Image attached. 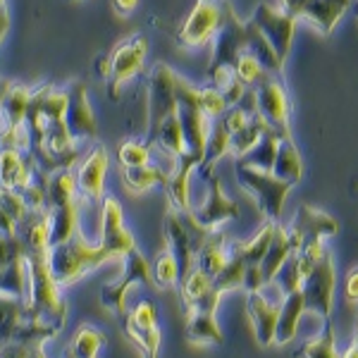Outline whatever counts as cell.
I'll use <instances>...</instances> for the list:
<instances>
[{"label":"cell","instance_id":"bcb514c9","mask_svg":"<svg viewBox=\"0 0 358 358\" xmlns=\"http://www.w3.org/2000/svg\"><path fill=\"white\" fill-rule=\"evenodd\" d=\"M199 103H201V110L208 120H215L227 110V103L220 91L215 86H206V89H199Z\"/></svg>","mask_w":358,"mask_h":358},{"label":"cell","instance_id":"44dd1931","mask_svg":"<svg viewBox=\"0 0 358 358\" xmlns=\"http://www.w3.org/2000/svg\"><path fill=\"white\" fill-rule=\"evenodd\" d=\"M24 253H38L50 248V213L48 210H29L24 220L17 222Z\"/></svg>","mask_w":358,"mask_h":358},{"label":"cell","instance_id":"f546056e","mask_svg":"<svg viewBox=\"0 0 358 358\" xmlns=\"http://www.w3.org/2000/svg\"><path fill=\"white\" fill-rule=\"evenodd\" d=\"M273 175L294 184L301 182L303 177V165L301 158H299V151L294 146L292 136L289 138H280V146H277V155H275V165H273Z\"/></svg>","mask_w":358,"mask_h":358},{"label":"cell","instance_id":"f5cc1de1","mask_svg":"<svg viewBox=\"0 0 358 358\" xmlns=\"http://www.w3.org/2000/svg\"><path fill=\"white\" fill-rule=\"evenodd\" d=\"M29 349H31V346L10 342V344L0 346V358H29Z\"/></svg>","mask_w":358,"mask_h":358},{"label":"cell","instance_id":"e575fe53","mask_svg":"<svg viewBox=\"0 0 358 358\" xmlns=\"http://www.w3.org/2000/svg\"><path fill=\"white\" fill-rule=\"evenodd\" d=\"M120 327H122V332L127 334V339L141 351L143 358H158V351H160V330L158 327L143 330V327H136L127 315L120 317Z\"/></svg>","mask_w":358,"mask_h":358},{"label":"cell","instance_id":"94428289","mask_svg":"<svg viewBox=\"0 0 358 358\" xmlns=\"http://www.w3.org/2000/svg\"><path fill=\"white\" fill-rule=\"evenodd\" d=\"M351 346H356V349H358V327H356V339H354V344H351Z\"/></svg>","mask_w":358,"mask_h":358},{"label":"cell","instance_id":"7c38bea8","mask_svg":"<svg viewBox=\"0 0 358 358\" xmlns=\"http://www.w3.org/2000/svg\"><path fill=\"white\" fill-rule=\"evenodd\" d=\"M246 50V22H241L234 15V8L227 10L220 29L213 36V60L208 67V74L217 69H234L239 55Z\"/></svg>","mask_w":358,"mask_h":358},{"label":"cell","instance_id":"ffe728a7","mask_svg":"<svg viewBox=\"0 0 358 358\" xmlns=\"http://www.w3.org/2000/svg\"><path fill=\"white\" fill-rule=\"evenodd\" d=\"M201 163L199 155L194 153H182L177 160L175 172H170L165 184L167 199H170V208L172 210H192V196H189V182H192V172L194 167Z\"/></svg>","mask_w":358,"mask_h":358},{"label":"cell","instance_id":"277c9868","mask_svg":"<svg viewBox=\"0 0 358 358\" xmlns=\"http://www.w3.org/2000/svg\"><path fill=\"white\" fill-rule=\"evenodd\" d=\"M148 41L136 34V36H127L113 48V53L103 57L101 65H98V74L108 82V96L120 98V89L134 79L143 67L146 60Z\"/></svg>","mask_w":358,"mask_h":358},{"label":"cell","instance_id":"7402d4cb","mask_svg":"<svg viewBox=\"0 0 358 358\" xmlns=\"http://www.w3.org/2000/svg\"><path fill=\"white\" fill-rule=\"evenodd\" d=\"M34 179V170L27 155L17 148H0V187L22 192Z\"/></svg>","mask_w":358,"mask_h":358},{"label":"cell","instance_id":"603a6c76","mask_svg":"<svg viewBox=\"0 0 358 358\" xmlns=\"http://www.w3.org/2000/svg\"><path fill=\"white\" fill-rule=\"evenodd\" d=\"M292 253L294 251H292V244H289V232L277 224L275 234H273V241H270L268 251H265V256L261 261V282H263V287L270 285V282L275 280L277 270L285 265V261L292 256Z\"/></svg>","mask_w":358,"mask_h":358},{"label":"cell","instance_id":"836d02e7","mask_svg":"<svg viewBox=\"0 0 358 358\" xmlns=\"http://www.w3.org/2000/svg\"><path fill=\"white\" fill-rule=\"evenodd\" d=\"M246 50L256 57L261 65L268 69V72H275V69H282V60L277 57L273 50V45L268 43V38L261 34V29L253 24L251 20L246 22Z\"/></svg>","mask_w":358,"mask_h":358},{"label":"cell","instance_id":"91938a15","mask_svg":"<svg viewBox=\"0 0 358 358\" xmlns=\"http://www.w3.org/2000/svg\"><path fill=\"white\" fill-rule=\"evenodd\" d=\"M13 86V82H8V79H0V103H3L5 94H8V89Z\"/></svg>","mask_w":358,"mask_h":358},{"label":"cell","instance_id":"52a82bcc","mask_svg":"<svg viewBox=\"0 0 358 358\" xmlns=\"http://www.w3.org/2000/svg\"><path fill=\"white\" fill-rule=\"evenodd\" d=\"M177 72L165 62H155L148 77V124H146V143L151 146L155 131L170 115L177 113Z\"/></svg>","mask_w":358,"mask_h":358},{"label":"cell","instance_id":"60d3db41","mask_svg":"<svg viewBox=\"0 0 358 358\" xmlns=\"http://www.w3.org/2000/svg\"><path fill=\"white\" fill-rule=\"evenodd\" d=\"M153 275V285L158 289H170V287L179 285V265L177 258L172 256L170 251H163L158 258H155V265L151 268Z\"/></svg>","mask_w":358,"mask_h":358},{"label":"cell","instance_id":"7dc6e473","mask_svg":"<svg viewBox=\"0 0 358 358\" xmlns=\"http://www.w3.org/2000/svg\"><path fill=\"white\" fill-rule=\"evenodd\" d=\"M27 258L24 246H22L20 236L17 234H3L0 232V270L8 268L10 263L17 261V258Z\"/></svg>","mask_w":358,"mask_h":358},{"label":"cell","instance_id":"6f0895ef","mask_svg":"<svg viewBox=\"0 0 358 358\" xmlns=\"http://www.w3.org/2000/svg\"><path fill=\"white\" fill-rule=\"evenodd\" d=\"M113 5H115V10H117L120 15H129V13H134L138 0H113Z\"/></svg>","mask_w":358,"mask_h":358},{"label":"cell","instance_id":"5bb4252c","mask_svg":"<svg viewBox=\"0 0 358 358\" xmlns=\"http://www.w3.org/2000/svg\"><path fill=\"white\" fill-rule=\"evenodd\" d=\"M103 217H101V241L98 246L113 258H124L127 253H131L136 246L134 236L124 229V215L122 206L115 196H103Z\"/></svg>","mask_w":358,"mask_h":358},{"label":"cell","instance_id":"9c48e42d","mask_svg":"<svg viewBox=\"0 0 358 358\" xmlns=\"http://www.w3.org/2000/svg\"><path fill=\"white\" fill-rule=\"evenodd\" d=\"M301 296H303V310L317 313L325 320L332 315V296H334V265L332 253L322 251L313 268L303 275L301 280Z\"/></svg>","mask_w":358,"mask_h":358},{"label":"cell","instance_id":"6da1fadb","mask_svg":"<svg viewBox=\"0 0 358 358\" xmlns=\"http://www.w3.org/2000/svg\"><path fill=\"white\" fill-rule=\"evenodd\" d=\"M27 275H29V294L27 303L36 313L38 320L57 332L65 327L67 303L60 296V287L48 270V251L27 253Z\"/></svg>","mask_w":358,"mask_h":358},{"label":"cell","instance_id":"9a60e30c","mask_svg":"<svg viewBox=\"0 0 358 358\" xmlns=\"http://www.w3.org/2000/svg\"><path fill=\"white\" fill-rule=\"evenodd\" d=\"M251 22L261 29V34L268 38V43L273 45L277 57H280L282 65H285V60L289 57V50H292L296 17H292L289 13H285V10H277L268 3H261L256 8V13H253Z\"/></svg>","mask_w":358,"mask_h":358},{"label":"cell","instance_id":"b9f144b4","mask_svg":"<svg viewBox=\"0 0 358 358\" xmlns=\"http://www.w3.org/2000/svg\"><path fill=\"white\" fill-rule=\"evenodd\" d=\"M117 160L122 163V167L146 165L151 160V146L146 141H138V138H127L117 148Z\"/></svg>","mask_w":358,"mask_h":358},{"label":"cell","instance_id":"3957f363","mask_svg":"<svg viewBox=\"0 0 358 358\" xmlns=\"http://www.w3.org/2000/svg\"><path fill=\"white\" fill-rule=\"evenodd\" d=\"M55 334V327L43 325L36 313L29 308L27 299L0 296V346L10 342L31 346L38 342H48Z\"/></svg>","mask_w":358,"mask_h":358},{"label":"cell","instance_id":"f1b7e54d","mask_svg":"<svg viewBox=\"0 0 358 358\" xmlns=\"http://www.w3.org/2000/svg\"><path fill=\"white\" fill-rule=\"evenodd\" d=\"M351 0H308L301 17H308L322 34H330Z\"/></svg>","mask_w":358,"mask_h":358},{"label":"cell","instance_id":"2e32d148","mask_svg":"<svg viewBox=\"0 0 358 358\" xmlns=\"http://www.w3.org/2000/svg\"><path fill=\"white\" fill-rule=\"evenodd\" d=\"M337 229L339 224L334 217L325 215V213L315 210L310 206H299L296 215L292 220V227L287 232H289L292 251H301L306 246L320 244L325 236H334Z\"/></svg>","mask_w":358,"mask_h":358},{"label":"cell","instance_id":"c3c4849f","mask_svg":"<svg viewBox=\"0 0 358 358\" xmlns=\"http://www.w3.org/2000/svg\"><path fill=\"white\" fill-rule=\"evenodd\" d=\"M124 315L129 317V320L134 322L136 327H143V330L158 327V310H155V306L148 303V301L138 303L134 310H127Z\"/></svg>","mask_w":358,"mask_h":358},{"label":"cell","instance_id":"8fae6325","mask_svg":"<svg viewBox=\"0 0 358 358\" xmlns=\"http://www.w3.org/2000/svg\"><path fill=\"white\" fill-rule=\"evenodd\" d=\"M194 175L206 187V201L196 208V210H192L194 220L199 222L201 227L210 229V232H217V227H220L222 222L236 220V217H239V206L222 194V184H220V179H217L215 172L213 170L210 172H199L194 167Z\"/></svg>","mask_w":358,"mask_h":358},{"label":"cell","instance_id":"30bf717a","mask_svg":"<svg viewBox=\"0 0 358 358\" xmlns=\"http://www.w3.org/2000/svg\"><path fill=\"white\" fill-rule=\"evenodd\" d=\"M122 277L110 282V285L103 287L101 292V303L106 306L110 313L117 315V320L127 313V294L134 285H153V275H151V265L143 258V253L134 248L131 253H127L122 258Z\"/></svg>","mask_w":358,"mask_h":358},{"label":"cell","instance_id":"cb8c5ba5","mask_svg":"<svg viewBox=\"0 0 358 358\" xmlns=\"http://www.w3.org/2000/svg\"><path fill=\"white\" fill-rule=\"evenodd\" d=\"M303 310V296L301 289L285 294V301H282V310H280V320H277V330H275V344H289L294 337H296V327Z\"/></svg>","mask_w":358,"mask_h":358},{"label":"cell","instance_id":"5b68a950","mask_svg":"<svg viewBox=\"0 0 358 358\" xmlns=\"http://www.w3.org/2000/svg\"><path fill=\"white\" fill-rule=\"evenodd\" d=\"M236 182H239V187L248 196H253V201H256L261 213L270 222L280 220L282 206H285V199L292 189L289 182L275 177L273 172H263L256 170V167H246L239 163H236Z\"/></svg>","mask_w":358,"mask_h":358},{"label":"cell","instance_id":"db71d44e","mask_svg":"<svg viewBox=\"0 0 358 358\" xmlns=\"http://www.w3.org/2000/svg\"><path fill=\"white\" fill-rule=\"evenodd\" d=\"M346 301L349 303H358V268L351 270L349 277H346Z\"/></svg>","mask_w":358,"mask_h":358},{"label":"cell","instance_id":"ac0fdd59","mask_svg":"<svg viewBox=\"0 0 358 358\" xmlns=\"http://www.w3.org/2000/svg\"><path fill=\"white\" fill-rule=\"evenodd\" d=\"M65 124L74 141L94 138L98 131V122L94 108L89 103V94L82 82H72L67 86V108H65Z\"/></svg>","mask_w":358,"mask_h":358},{"label":"cell","instance_id":"681fc988","mask_svg":"<svg viewBox=\"0 0 358 358\" xmlns=\"http://www.w3.org/2000/svg\"><path fill=\"white\" fill-rule=\"evenodd\" d=\"M45 184L48 182L34 177L31 182H29V187L20 192L22 196H24L29 210H45Z\"/></svg>","mask_w":358,"mask_h":358},{"label":"cell","instance_id":"ab89813d","mask_svg":"<svg viewBox=\"0 0 358 358\" xmlns=\"http://www.w3.org/2000/svg\"><path fill=\"white\" fill-rule=\"evenodd\" d=\"M234 77L239 79L246 89H253V86H258L261 82L268 79V69H265L256 57L248 53V50H244L234 65Z\"/></svg>","mask_w":358,"mask_h":358},{"label":"cell","instance_id":"e0dca14e","mask_svg":"<svg viewBox=\"0 0 358 358\" xmlns=\"http://www.w3.org/2000/svg\"><path fill=\"white\" fill-rule=\"evenodd\" d=\"M258 115L280 134V138H289V98L285 86L275 79H265L258 84Z\"/></svg>","mask_w":358,"mask_h":358},{"label":"cell","instance_id":"ba28073f","mask_svg":"<svg viewBox=\"0 0 358 358\" xmlns=\"http://www.w3.org/2000/svg\"><path fill=\"white\" fill-rule=\"evenodd\" d=\"M232 8L229 0H196L192 15L182 24L177 34V43L182 48H199L215 36L224 15Z\"/></svg>","mask_w":358,"mask_h":358},{"label":"cell","instance_id":"f35d334b","mask_svg":"<svg viewBox=\"0 0 358 358\" xmlns=\"http://www.w3.org/2000/svg\"><path fill=\"white\" fill-rule=\"evenodd\" d=\"M153 143L163 148V151L177 155V158L184 153V134H182V124H179V120H177V113L163 120V124L155 131Z\"/></svg>","mask_w":358,"mask_h":358},{"label":"cell","instance_id":"816d5d0a","mask_svg":"<svg viewBox=\"0 0 358 358\" xmlns=\"http://www.w3.org/2000/svg\"><path fill=\"white\" fill-rule=\"evenodd\" d=\"M236 108H241L246 115H256L258 113V94H256V89H246L244 94H241L239 98V103H236Z\"/></svg>","mask_w":358,"mask_h":358},{"label":"cell","instance_id":"74e56055","mask_svg":"<svg viewBox=\"0 0 358 358\" xmlns=\"http://www.w3.org/2000/svg\"><path fill=\"white\" fill-rule=\"evenodd\" d=\"M103 344H106V337L101 332L89 325H82L77 334H74L67 354L72 358H96L98 351L103 349Z\"/></svg>","mask_w":358,"mask_h":358},{"label":"cell","instance_id":"7a4b0ae2","mask_svg":"<svg viewBox=\"0 0 358 358\" xmlns=\"http://www.w3.org/2000/svg\"><path fill=\"white\" fill-rule=\"evenodd\" d=\"M113 261L98 244H89L82 229H77L67 241L48 248V270L57 282V287H69L82 280L86 273L96 270L98 265Z\"/></svg>","mask_w":358,"mask_h":358},{"label":"cell","instance_id":"be15d7a7","mask_svg":"<svg viewBox=\"0 0 358 358\" xmlns=\"http://www.w3.org/2000/svg\"><path fill=\"white\" fill-rule=\"evenodd\" d=\"M356 10H358V8H356Z\"/></svg>","mask_w":358,"mask_h":358},{"label":"cell","instance_id":"d4e9b609","mask_svg":"<svg viewBox=\"0 0 358 358\" xmlns=\"http://www.w3.org/2000/svg\"><path fill=\"white\" fill-rule=\"evenodd\" d=\"M227 153H229V131H227V127L222 124V120L215 117V120H210V129H208V136H206L203 158H201V163L196 165V170L210 172L217 160Z\"/></svg>","mask_w":358,"mask_h":358},{"label":"cell","instance_id":"d6986e66","mask_svg":"<svg viewBox=\"0 0 358 358\" xmlns=\"http://www.w3.org/2000/svg\"><path fill=\"white\" fill-rule=\"evenodd\" d=\"M282 301L277 303L268 301L263 296V289L258 292H248V317L253 322V330H256V339L261 346L275 344V330H277V320H280V310H282Z\"/></svg>","mask_w":358,"mask_h":358},{"label":"cell","instance_id":"484cf974","mask_svg":"<svg viewBox=\"0 0 358 358\" xmlns=\"http://www.w3.org/2000/svg\"><path fill=\"white\" fill-rule=\"evenodd\" d=\"M50 213V246L62 244L79 229V199L53 208Z\"/></svg>","mask_w":358,"mask_h":358},{"label":"cell","instance_id":"d590c367","mask_svg":"<svg viewBox=\"0 0 358 358\" xmlns=\"http://www.w3.org/2000/svg\"><path fill=\"white\" fill-rule=\"evenodd\" d=\"M244 275H246V268H244V261H241V256L234 251L232 241H229V261L224 263V268L213 277V289L217 294L224 292H232V289H239V287H244Z\"/></svg>","mask_w":358,"mask_h":358},{"label":"cell","instance_id":"11a10c76","mask_svg":"<svg viewBox=\"0 0 358 358\" xmlns=\"http://www.w3.org/2000/svg\"><path fill=\"white\" fill-rule=\"evenodd\" d=\"M282 5H285V13H289L299 20L303 15V8L308 5V0H282Z\"/></svg>","mask_w":358,"mask_h":358},{"label":"cell","instance_id":"6125c7cd","mask_svg":"<svg viewBox=\"0 0 358 358\" xmlns=\"http://www.w3.org/2000/svg\"><path fill=\"white\" fill-rule=\"evenodd\" d=\"M65 358H72V356H69V354H67V356H65Z\"/></svg>","mask_w":358,"mask_h":358},{"label":"cell","instance_id":"1f68e13d","mask_svg":"<svg viewBox=\"0 0 358 358\" xmlns=\"http://www.w3.org/2000/svg\"><path fill=\"white\" fill-rule=\"evenodd\" d=\"M167 172L163 170L160 165H155L148 160L146 165H138V167H124L122 172V179L127 184V189H129L131 194H143L148 192V189L153 187V184H167Z\"/></svg>","mask_w":358,"mask_h":358},{"label":"cell","instance_id":"f6af8a7d","mask_svg":"<svg viewBox=\"0 0 358 358\" xmlns=\"http://www.w3.org/2000/svg\"><path fill=\"white\" fill-rule=\"evenodd\" d=\"M0 210H3L8 217H13L15 222H20V220H24V217H27L29 206H27L24 196H22L20 192H13V189L0 187Z\"/></svg>","mask_w":358,"mask_h":358},{"label":"cell","instance_id":"ee69618b","mask_svg":"<svg viewBox=\"0 0 358 358\" xmlns=\"http://www.w3.org/2000/svg\"><path fill=\"white\" fill-rule=\"evenodd\" d=\"M273 282L282 294H292V292L301 289V273H299V263H296V256H294V253L287 258L285 265L277 270Z\"/></svg>","mask_w":358,"mask_h":358},{"label":"cell","instance_id":"4fadbf2b","mask_svg":"<svg viewBox=\"0 0 358 358\" xmlns=\"http://www.w3.org/2000/svg\"><path fill=\"white\" fill-rule=\"evenodd\" d=\"M110 165V153L103 143H96L89 155L79 163L74 179H77V199L82 203H98L106 194V175Z\"/></svg>","mask_w":358,"mask_h":358},{"label":"cell","instance_id":"9f6ffc18","mask_svg":"<svg viewBox=\"0 0 358 358\" xmlns=\"http://www.w3.org/2000/svg\"><path fill=\"white\" fill-rule=\"evenodd\" d=\"M8 31H10V13H8V5H5V0H0V43L5 41Z\"/></svg>","mask_w":358,"mask_h":358},{"label":"cell","instance_id":"7bdbcfd3","mask_svg":"<svg viewBox=\"0 0 358 358\" xmlns=\"http://www.w3.org/2000/svg\"><path fill=\"white\" fill-rule=\"evenodd\" d=\"M301 356L303 358H339L337 351H334V330H332L330 320H325L322 332L303 346Z\"/></svg>","mask_w":358,"mask_h":358},{"label":"cell","instance_id":"4dcf8cb0","mask_svg":"<svg viewBox=\"0 0 358 358\" xmlns=\"http://www.w3.org/2000/svg\"><path fill=\"white\" fill-rule=\"evenodd\" d=\"M227 261H229V244H227V239H224V234L215 232L206 241V246L199 251V256H196V263H199L196 268H201L206 275L215 277Z\"/></svg>","mask_w":358,"mask_h":358},{"label":"cell","instance_id":"d6a6232c","mask_svg":"<svg viewBox=\"0 0 358 358\" xmlns=\"http://www.w3.org/2000/svg\"><path fill=\"white\" fill-rule=\"evenodd\" d=\"M29 294V275H27V258H17L0 270V296L10 299H27Z\"/></svg>","mask_w":358,"mask_h":358},{"label":"cell","instance_id":"83f0119b","mask_svg":"<svg viewBox=\"0 0 358 358\" xmlns=\"http://www.w3.org/2000/svg\"><path fill=\"white\" fill-rule=\"evenodd\" d=\"M277 146H280V134H277L275 129H268L261 134L256 146H253L246 155H241L236 163L246 165V167H256V170H263V172H273Z\"/></svg>","mask_w":358,"mask_h":358},{"label":"cell","instance_id":"680465c9","mask_svg":"<svg viewBox=\"0 0 358 358\" xmlns=\"http://www.w3.org/2000/svg\"><path fill=\"white\" fill-rule=\"evenodd\" d=\"M29 358H45V351H43V342H38V344H31V349H29Z\"/></svg>","mask_w":358,"mask_h":358},{"label":"cell","instance_id":"8992f818","mask_svg":"<svg viewBox=\"0 0 358 358\" xmlns=\"http://www.w3.org/2000/svg\"><path fill=\"white\" fill-rule=\"evenodd\" d=\"M177 120L184 134V153H194L203 158L210 120L201 110L199 89L184 77H177Z\"/></svg>","mask_w":358,"mask_h":358},{"label":"cell","instance_id":"8d00e7d4","mask_svg":"<svg viewBox=\"0 0 358 358\" xmlns=\"http://www.w3.org/2000/svg\"><path fill=\"white\" fill-rule=\"evenodd\" d=\"M268 129H273V127H270L261 117V115L256 113L251 117V122H248L244 129H239V131H234V134H229V153L236 155V158L246 155L258 143V138H261L263 131H268Z\"/></svg>","mask_w":358,"mask_h":358},{"label":"cell","instance_id":"f907efd6","mask_svg":"<svg viewBox=\"0 0 358 358\" xmlns=\"http://www.w3.org/2000/svg\"><path fill=\"white\" fill-rule=\"evenodd\" d=\"M220 120H222V124L227 127L229 134H234V131L244 129V127L251 122V115H246L241 108H236V106H229L227 110L220 115Z\"/></svg>","mask_w":358,"mask_h":358},{"label":"cell","instance_id":"4316f807","mask_svg":"<svg viewBox=\"0 0 358 358\" xmlns=\"http://www.w3.org/2000/svg\"><path fill=\"white\" fill-rule=\"evenodd\" d=\"M187 339L194 344H222L224 337L217 325V317L210 310H196L187 315Z\"/></svg>","mask_w":358,"mask_h":358}]
</instances>
